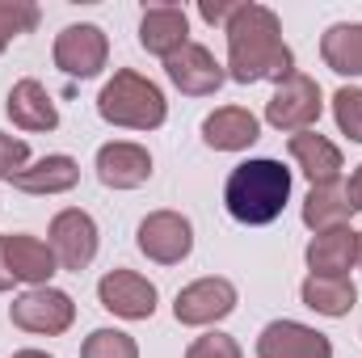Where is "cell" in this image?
<instances>
[{
    "mask_svg": "<svg viewBox=\"0 0 362 358\" xmlns=\"http://www.w3.org/2000/svg\"><path fill=\"white\" fill-rule=\"evenodd\" d=\"M223 34H228V76L236 85H257V81L282 85L286 76H295V55L282 42V21L274 8L236 4Z\"/></svg>",
    "mask_w": 362,
    "mask_h": 358,
    "instance_id": "obj_1",
    "label": "cell"
},
{
    "mask_svg": "<svg viewBox=\"0 0 362 358\" xmlns=\"http://www.w3.org/2000/svg\"><path fill=\"white\" fill-rule=\"evenodd\" d=\"M291 198V169L274 156H257V161H245L228 173L223 185V207L236 224H249V228H266L282 215Z\"/></svg>",
    "mask_w": 362,
    "mask_h": 358,
    "instance_id": "obj_2",
    "label": "cell"
},
{
    "mask_svg": "<svg viewBox=\"0 0 362 358\" xmlns=\"http://www.w3.org/2000/svg\"><path fill=\"white\" fill-rule=\"evenodd\" d=\"M97 114L110 122V127H127V131H156L165 127L169 118V101L165 93L156 89L148 76L131 72V68H118L105 89L97 93Z\"/></svg>",
    "mask_w": 362,
    "mask_h": 358,
    "instance_id": "obj_3",
    "label": "cell"
},
{
    "mask_svg": "<svg viewBox=\"0 0 362 358\" xmlns=\"http://www.w3.org/2000/svg\"><path fill=\"white\" fill-rule=\"evenodd\" d=\"M8 321L25 333H42V337H59L72 329L76 321V304L68 291L59 287H30L8 304Z\"/></svg>",
    "mask_w": 362,
    "mask_h": 358,
    "instance_id": "obj_4",
    "label": "cell"
},
{
    "mask_svg": "<svg viewBox=\"0 0 362 358\" xmlns=\"http://www.w3.org/2000/svg\"><path fill=\"white\" fill-rule=\"evenodd\" d=\"M320 110H325V93L312 76L295 72L286 76L274 97L266 101V122L274 131H286V135H299V131H312L320 122Z\"/></svg>",
    "mask_w": 362,
    "mask_h": 358,
    "instance_id": "obj_5",
    "label": "cell"
},
{
    "mask_svg": "<svg viewBox=\"0 0 362 358\" xmlns=\"http://www.w3.org/2000/svg\"><path fill=\"white\" fill-rule=\"evenodd\" d=\"M135 245H139V253H144L148 262H156V266H177V262L189 258V249H194V228H189V219H185L181 211H152V215L139 224Z\"/></svg>",
    "mask_w": 362,
    "mask_h": 358,
    "instance_id": "obj_6",
    "label": "cell"
},
{
    "mask_svg": "<svg viewBox=\"0 0 362 358\" xmlns=\"http://www.w3.org/2000/svg\"><path fill=\"white\" fill-rule=\"evenodd\" d=\"M47 245H51L59 270H72V274L89 270L93 258H97V224H93V215L81 211V207L59 211L51 219V241Z\"/></svg>",
    "mask_w": 362,
    "mask_h": 358,
    "instance_id": "obj_7",
    "label": "cell"
},
{
    "mask_svg": "<svg viewBox=\"0 0 362 358\" xmlns=\"http://www.w3.org/2000/svg\"><path fill=\"white\" fill-rule=\"evenodd\" d=\"M105 59H110V38H105L101 25L76 21V25L59 30V38H55V68L59 72L89 81L105 68Z\"/></svg>",
    "mask_w": 362,
    "mask_h": 358,
    "instance_id": "obj_8",
    "label": "cell"
},
{
    "mask_svg": "<svg viewBox=\"0 0 362 358\" xmlns=\"http://www.w3.org/2000/svg\"><path fill=\"white\" fill-rule=\"evenodd\" d=\"M232 312H236V287L228 278H198V282L181 287L177 299H173L177 325H189V329L215 325V321H223Z\"/></svg>",
    "mask_w": 362,
    "mask_h": 358,
    "instance_id": "obj_9",
    "label": "cell"
},
{
    "mask_svg": "<svg viewBox=\"0 0 362 358\" xmlns=\"http://www.w3.org/2000/svg\"><path fill=\"white\" fill-rule=\"evenodd\" d=\"M97 299L105 312L122 316V321H148L156 312V287L135 274V270H110L101 282H97Z\"/></svg>",
    "mask_w": 362,
    "mask_h": 358,
    "instance_id": "obj_10",
    "label": "cell"
},
{
    "mask_svg": "<svg viewBox=\"0 0 362 358\" xmlns=\"http://www.w3.org/2000/svg\"><path fill=\"white\" fill-rule=\"evenodd\" d=\"M257 358H333V342L299 321H270L257 337Z\"/></svg>",
    "mask_w": 362,
    "mask_h": 358,
    "instance_id": "obj_11",
    "label": "cell"
},
{
    "mask_svg": "<svg viewBox=\"0 0 362 358\" xmlns=\"http://www.w3.org/2000/svg\"><path fill=\"white\" fill-rule=\"evenodd\" d=\"M165 72H169V81L185 97H211V93H219V85L228 81V68L206 47H198V42H185L173 59H165Z\"/></svg>",
    "mask_w": 362,
    "mask_h": 358,
    "instance_id": "obj_12",
    "label": "cell"
},
{
    "mask_svg": "<svg viewBox=\"0 0 362 358\" xmlns=\"http://www.w3.org/2000/svg\"><path fill=\"white\" fill-rule=\"evenodd\" d=\"M189 42V13L181 4H152L139 17V47L148 55L173 59L181 47Z\"/></svg>",
    "mask_w": 362,
    "mask_h": 358,
    "instance_id": "obj_13",
    "label": "cell"
},
{
    "mask_svg": "<svg viewBox=\"0 0 362 358\" xmlns=\"http://www.w3.org/2000/svg\"><path fill=\"white\" fill-rule=\"evenodd\" d=\"M97 178L110 190H139L152 178V156H148L144 144H131V139L105 144L97 152Z\"/></svg>",
    "mask_w": 362,
    "mask_h": 358,
    "instance_id": "obj_14",
    "label": "cell"
},
{
    "mask_svg": "<svg viewBox=\"0 0 362 358\" xmlns=\"http://www.w3.org/2000/svg\"><path fill=\"white\" fill-rule=\"evenodd\" d=\"M286 152H291V161L299 165V173L312 181V185H333V181H341L346 161H341V148H337L333 139H325V135H316V131H299V135H291Z\"/></svg>",
    "mask_w": 362,
    "mask_h": 358,
    "instance_id": "obj_15",
    "label": "cell"
},
{
    "mask_svg": "<svg viewBox=\"0 0 362 358\" xmlns=\"http://www.w3.org/2000/svg\"><path fill=\"white\" fill-rule=\"evenodd\" d=\"M257 135H262V122L245 105H219L215 114L202 118V144L215 152H245L249 144H257Z\"/></svg>",
    "mask_w": 362,
    "mask_h": 358,
    "instance_id": "obj_16",
    "label": "cell"
},
{
    "mask_svg": "<svg viewBox=\"0 0 362 358\" xmlns=\"http://www.w3.org/2000/svg\"><path fill=\"white\" fill-rule=\"evenodd\" d=\"M4 262H8L13 282H30V287H51V274L59 270L51 245L38 241V236H30V232L4 236Z\"/></svg>",
    "mask_w": 362,
    "mask_h": 358,
    "instance_id": "obj_17",
    "label": "cell"
},
{
    "mask_svg": "<svg viewBox=\"0 0 362 358\" xmlns=\"http://www.w3.org/2000/svg\"><path fill=\"white\" fill-rule=\"evenodd\" d=\"M358 262V232L354 228H329L316 232L308 245V270L320 278H350L346 270Z\"/></svg>",
    "mask_w": 362,
    "mask_h": 358,
    "instance_id": "obj_18",
    "label": "cell"
},
{
    "mask_svg": "<svg viewBox=\"0 0 362 358\" xmlns=\"http://www.w3.org/2000/svg\"><path fill=\"white\" fill-rule=\"evenodd\" d=\"M4 110H8L13 127H21V131H55V127H59V110H55L51 93L42 89L34 76L17 81V85L8 89Z\"/></svg>",
    "mask_w": 362,
    "mask_h": 358,
    "instance_id": "obj_19",
    "label": "cell"
},
{
    "mask_svg": "<svg viewBox=\"0 0 362 358\" xmlns=\"http://www.w3.org/2000/svg\"><path fill=\"white\" fill-rule=\"evenodd\" d=\"M76 181H81V165H76L72 156L55 152V156H42V161L25 165V169L13 178V185H17L21 194H68Z\"/></svg>",
    "mask_w": 362,
    "mask_h": 358,
    "instance_id": "obj_20",
    "label": "cell"
},
{
    "mask_svg": "<svg viewBox=\"0 0 362 358\" xmlns=\"http://www.w3.org/2000/svg\"><path fill=\"white\" fill-rule=\"evenodd\" d=\"M299 299L303 308L320 312V316H350L354 304H358V287L350 278H320V274H308L303 287H299Z\"/></svg>",
    "mask_w": 362,
    "mask_h": 358,
    "instance_id": "obj_21",
    "label": "cell"
},
{
    "mask_svg": "<svg viewBox=\"0 0 362 358\" xmlns=\"http://www.w3.org/2000/svg\"><path fill=\"white\" fill-rule=\"evenodd\" d=\"M350 215H354V207H350V194H346L341 181H333V185H312L308 198H303V224H308L312 232L346 228Z\"/></svg>",
    "mask_w": 362,
    "mask_h": 358,
    "instance_id": "obj_22",
    "label": "cell"
},
{
    "mask_svg": "<svg viewBox=\"0 0 362 358\" xmlns=\"http://www.w3.org/2000/svg\"><path fill=\"white\" fill-rule=\"evenodd\" d=\"M320 55L337 76H362V21H337L320 38Z\"/></svg>",
    "mask_w": 362,
    "mask_h": 358,
    "instance_id": "obj_23",
    "label": "cell"
},
{
    "mask_svg": "<svg viewBox=\"0 0 362 358\" xmlns=\"http://www.w3.org/2000/svg\"><path fill=\"white\" fill-rule=\"evenodd\" d=\"M81 358H139V346L122 329H93L81 346Z\"/></svg>",
    "mask_w": 362,
    "mask_h": 358,
    "instance_id": "obj_24",
    "label": "cell"
},
{
    "mask_svg": "<svg viewBox=\"0 0 362 358\" xmlns=\"http://www.w3.org/2000/svg\"><path fill=\"white\" fill-rule=\"evenodd\" d=\"M34 25H38V4L34 0H0V51L17 34H30Z\"/></svg>",
    "mask_w": 362,
    "mask_h": 358,
    "instance_id": "obj_25",
    "label": "cell"
},
{
    "mask_svg": "<svg viewBox=\"0 0 362 358\" xmlns=\"http://www.w3.org/2000/svg\"><path fill=\"white\" fill-rule=\"evenodd\" d=\"M333 118L341 127V135H350L354 144H362V89L346 85L333 93Z\"/></svg>",
    "mask_w": 362,
    "mask_h": 358,
    "instance_id": "obj_26",
    "label": "cell"
},
{
    "mask_svg": "<svg viewBox=\"0 0 362 358\" xmlns=\"http://www.w3.org/2000/svg\"><path fill=\"white\" fill-rule=\"evenodd\" d=\"M185 358H245V354H240L236 337H228V333H202L198 342H189Z\"/></svg>",
    "mask_w": 362,
    "mask_h": 358,
    "instance_id": "obj_27",
    "label": "cell"
},
{
    "mask_svg": "<svg viewBox=\"0 0 362 358\" xmlns=\"http://www.w3.org/2000/svg\"><path fill=\"white\" fill-rule=\"evenodd\" d=\"M25 165H30V144L0 131V181H13Z\"/></svg>",
    "mask_w": 362,
    "mask_h": 358,
    "instance_id": "obj_28",
    "label": "cell"
},
{
    "mask_svg": "<svg viewBox=\"0 0 362 358\" xmlns=\"http://www.w3.org/2000/svg\"><path fill=\"white\" fill-rule=\"evenodd\" d=\"M198 13H202V21H206V25H228V21H232V13H236V0H202V4H198Z\"/></svg>",
    "mask_w": 362,
    "mask_h": 358,
    "instance_id": "obj_29",
    "label": "cell"
},
{
    "mask_svg": "<svg viewBox=\"0 0 362 358\" xmlns=\"http://www.w3.org/2000/svg\"><path fill=\"white\" fill-rule=\"evenodd\" d=\"M346 194H350V207L354 211H362V165L350 173V185H346Z\"/></svg>",
    "mask_w": 362,
    "mask_h": 358,
    "instance_id": "obj_30",
    "label": "cell"
},
{
    "mask_svg": "<svg viewBox=\"0 0 362 358\" xmlns=\"http://www.w3.org/2000/svg\"><path fill=\"white\" fill-rule=\"evenodd\" d=\"M13 287V274H8V262H4V232H0V291Z\"/></svg>",
    "mask_w": 362,
    "mask_h": 358,
    "instance_id": "obj_31",
    "label": "cell"
},
{
    "mask_svg": "<svg viewBox=\"0 0 362 358\" xmlns=\"http://www.w3.org/2000/svg\"><path fill=\"white\" fill-rule=\"evenodd\" d=\"M13 358H51V354H47V350H17Z\"/></svg>",
    "mask_w": 362,
    "mask_h": 358,
    "instance_id": "obj_32",
    "label": "cell"
},
{
    "mask_svg": "<svg viewBox=\"0 0 362 358\" xmlns=\"http://www.w3.org/2000/svg\"><path fill=\"white\" fill-rule=\"evenodd\" d=\"M358 266H362V232H358Z\"/></svg>",
    "mask_w": 362,
    "mask_h": 358,
    "instance_id": "obj_33",
    "label": "cell"
}]
</instances>
